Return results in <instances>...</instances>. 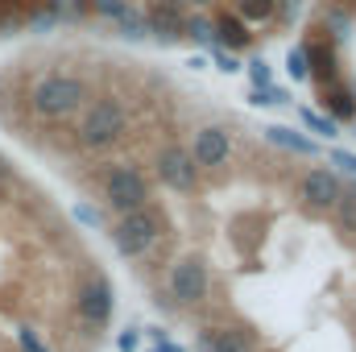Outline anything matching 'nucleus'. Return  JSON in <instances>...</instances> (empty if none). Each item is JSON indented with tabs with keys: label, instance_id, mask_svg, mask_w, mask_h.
Segmentation results:
<instances>
[{
	"label": "nucleus",
	"instance_id": "nucleus-1",
	"mask_svg": "<svg viewBox=\"0 0 356 352\" xmlns=\"http://www.w3.org/2000/svg\"><path fill=\"white\" fill-rule=\"evenodd\" d=\"M71 158L137 175V203L104 232L199 352H356V178L195 104L149 63L124 67Z\"/></svg>",
	"mask_w": 356,
	"mask_h": 352
},
{
	"label": "nucleus",
	"instance_id": "nucleus-2",
	"mask_svg": "<svg viewBox=\"0 0 356 352\" xmlns=\"http://www.w3.org/2000/svg\"><path fill=\"white\" fill-rule=\"evenodd\" d=\"M116 294L54 199L0 154V352H104Z\"/></svg>",
	"mask_w": 356,
	"mask_h": 352
},
{
	"label": "nucleus",
	"instance_id": "nucleus-3",
	"mask_svg": "<svg viewBox=\"0 0 356 352\" xmlns=\"http://www.w3.org/2000/svg\"><path fill=\"white\" fill-rule=\"evenodd\" d=\"M315 104L356 137V0H319L302 29Z\"/></svg>",
	"mask_w": 356,
	"mask_h": 352
}]
</instances>
